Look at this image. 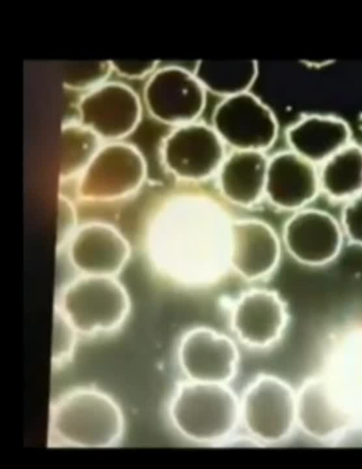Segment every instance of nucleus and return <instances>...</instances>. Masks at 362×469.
Instances as JSON below:
<instances>
[{
  "label": "nucleus",
  "instance_id": "obj_20",
  "mask_svg": "<svg viewBox=\"0 0 362 469\" xmlns=\"http://www.w3.org/2000/svg\"><path fill=\"white\" fill-rule=\"evenodd\" d=\"M318 168L320 192L348 201L362 191V147L349 143Z\"/></svg>",
  "mask_w": 362,
  "mask_h": 469
},
{
  "label": "nucleus",
  "instance_id": "obj_3",
  "mask_svg": "<svg viewBox=\"0 0 362 469\" xmlns=\"http://www.w3.org/2000/svg\"><path fill=\"white\" fill-rule=\"evenodd\" d=\"M131 312V299L117 277L73 275L57 291L54 313L81 339L110 336L119 331Z\"/></svg>",
  "mask_w": 362,
  "mask_h": 469
},
{
  "label": "nucleus",
  "instance_id": "obj_8",
  "mask_svg": "<svg viewBox=\"0 0 362 469\" xmlns=\"http://www.w3.org/2000/svg\"><path fill=\"white\" fill-rule=\"evenodd\" d=\"M232 337L253 351L274 347L283 338L289 322L284 299L276 291L252 288L231 299L226 306Z\"/></svg>",
  "mask_w": 362,
  "mask_h": 469
},
{
  "label": "nucleus",
  "instance_id": "obj_22",
  "mask_svg": "<svg viewBox=\"0 0 362 469\" xmlns=\"http://www.w3.org/2000/svg\"><path fill=\"white\" fill-rule=\"evenodd\" d=\"M329 371L341 383L362 420V331L347 340Z\"/></svg>",
  "mask_w": 362,
  "mask_h": 469
},
{
  "label": "nucleus",
  "instance_id": "obj_9",
  "mask_svg": "<svg viewBox=\"0 0 362 469\" xmlns=\"http://www.w3.org/2000/svg\"><path fill=\"white\" fill-rule=\"evenodd\" d=\"M225 146L211 125L195 121L173 128L161 141L160 158L175 178L201 181L218 172Z\"/></svg>",
  "mask_w": 362,
  "mask_h": 469
},
{
  "label": "nucleus",
  "instance_id": "obj_11",
  "mask_svg": "<svg viewBox=\"0 0 362 469\" xmlns=\"http://www.w3.org/2000/svg\"><path fill=\"white\" fill-rule=\"evenodd\" d=\"M206 94L193 71L168 65L158 67L148 77L144 101L152 117L174 127L197 121Z\"/></svg>",
  "mask_w": 362,
  "mask_h": 469
},
{
  "label": "nucleus",
  "instance_id": "obj_17",
  "mask_svg": "<svg viewBox=\"0 0 362 469\" xmlns=\"http://www.w3.org/2000/svg\"><path fill=\"white\" fill-rule=\"evenodd\" d=\"M351 130L343 120L329 115H306L286 130L289 149L315 166L321 165L350 142Z\"/></svg>",
  "mask_w": 362,
  "mask_h": 469
},
{
  "label": "nucleus",
  "instance_id": "obj_14",
  "mask_svg": "<svg viewBox=\"0 0 362 469\" xmlns=\"http://www.w3.org/2000/svg\"><path fill=\"white\" fill-rule=\"evenodd\" d=\"M344 233L341 224L329 213L302 209L287 219L282 238L291 256L309 266L332 261L339 253Z\"/></svg>",
  "mask_w": 362,
  "mask_h": 469
},
{
  "label": "nucleus",
  "instance_id": "obj_16",
  "mask_svg": "<svg viewBox=\"0 0 362 469\" xmlns=\"http://www.w3.org/2000/svg\"><path fill=\"white\" fill-rule=\"evenodd\" d=\"M320 192L315 165L290 149L269 158L264 195L274 207L296 212L304 209Z\"/></svg>",
  "mask_w": 362,
  "mask_h": 469
},
{
  "label": "nucleus",
  "instance_id": "obj_5",
  "mask_svg": "<svg viewBox=\"0 0 362 469\" xmlns=\"http://www.w3.org/2000/svg\"><path fill=\"white\" fill-rule=\"evenodd\" d=\"M298 433L310 441L340 445L358 419L346 393L328 371L296 388Z\"/></svg>",
  "mask_w": 362,
  "mask_h": 469
},
{
  "label": "nucleus",
  "instance_id": "obj_27",
  "mask_svg": "<svg viewBox=\"0 0 362 469\" xmlns=\"http://www.w3.org/2000/svg\"><path fill=\"white\" fill-rule=\"evenodd\" d=\"M158 61H111L112 69L129 78L148 77L157 68Z\"/></svg>",
  "mask_w": 362,
  "mask_h": 469
},
{
  "label": "nucleus",
  "instance_id": "obj_7",
  "mask_svg": "<svg viewBox=\"0 0 362 469\" xmlns=\"http://www.w3.org/2000/svg\"><path fill=\"white\" fill-rule=\"evenodd\" d=\"M175 359L182 380L230 385L239 371L240 353L233 337L199 325L189 328L180 337Z\"/></svg>",
  "mask_w": 362,
  "mask_h": 469
},
{
  "label": "nucleus",
  "instance_id": "obj_10",
  "mask_svg": "<svg viewBox=\"0 0 362 469\" xmlns=\"http://www.w3.org/2000/svg\"><path fill=\"white\" fill-rule=\"evenodd\" d=\"M211 125L233 150L264 152L279 132L273 111L250 91L221 99L213 111Z\"/></svg>",
  "mask_w": 362,
  "mask_h": 469
},
{
  "label": "nucleus",
  "instance_id": "obj_13",
  "mask_svg": "<svg viewBox=\"0 0 362 469\" xmlns=\"http://www.w3.org/2000/svg\"><path fill=\"white\" fill-rule=\"evenodd\" d=\"M77 110V120L108 142L121 141L136 128L142 105L129 86L105 81L83 94Z\"/></svg>",
  "mask_w": 362,
  "mask_h": 469
},
{
  "label": "nucleus",
  "instance_id": "obj_4",
  "mask_svg": "<svg viewBox=\"0 0 362 469\" xmlns=\"http://www.w3.org/2000/svg\"><path fill=\"white\" fill-rule=\"evenodd\" d=\"M240 435L261 446L289 441L298 433L296 388L280 376L260 374L239 394Z\"/></svg>",
  "mask_w": 362,
  "mask_h": 469
},
{
  "label": "nucleus",
  "instance_id": "obj_19",
  "mask_svg": "<svg viewBox=\"0 0 362 469\" xmlns=\"http://www.w3.org/2000/svg\"><path fill=\"white\" fill-rule=\"evenodd\" d=\"M193 72L206 92L223 98L250 91L259 73L254 59L199 60Z\"/></svg>",
  "mask_w": 362,
  "mask_h": 469
},
{
  "label": "nucleus",
  "instance_id": "obj_26",
  "mask_svg": "<svg viewBox=\"0 0 362 469\" xmlns=\"http://www.w3.org/2000/svg\"><path fill=\"white\" fill-rule=\"evenodd\" d=\"M57 250L65 245L77 226L76 212L74 204L64 195L58 198Z\"/></svg>",
  "mask_w": 362,
  "mask_h": 469
},
{
  "label": "nucleus",
  "instance_id": "obj_23",
  "mask_svg": "<svg viewBox=\"0 0 362 469\" xmlns=\"http://www.w3.org/2000/svg\"><path fill=\"white\" fill-rule=\"evenodd\" d=\"M80 336L63 318L54 313L52 365L62 368L71 361Z\"/></svg>",
  "mask_w": 362,
  "mask_h": 469
},
{
  "label": "nucleus",
  "instance_id": "obj_2",
  "mask_svg": "<svg viewBox=\"0 0 362 469\" xmlns=\"http://www.w3.org/2000/svg\"><path fill=\"white\" fill-rule=\"evenodd\" d=\"M166 415L173 432L194 445L229 444L240 432L239 394L230 385L182 379L170 395Z\"/></svg>",
  "mask_w": 362,
  "mask_h": 469
},
{
  "label": "nucleus",
  "instance_id": "obj_21",
  "mask_svg": "<svg viewBox=\"0 0 362 469\" xmlns=\"http://www.w3.org/2000/svg\"><path fill=\"white\" fill-rule=\"evenodd\" d=\"M103 141L77 119L64 122L61 131L60 179L64 181L79 177L103 144Z\"/></svg>",
  "mask_w": 362,
  "mask_h": 469
},
{
  "label": "nucleus",
  "instance_id": "obj_24",
  "mask_svg": "<svg viewBox=\"0 0 362 469\" xmlns=\"http://www.w3.org/2000/svg\"><path fill=\"white\" fill-rule=\"evenodd\" d=\"M111 61H99L69 66L64 83L68 88L86 91L105 81L110 70Z\"/></svg>",
  "mask_w": 362,
  "mask_h": 469
},
{
  "label": "nucleus",
  "instance_id": "obj_18",
  "mask_svg": "<svg viewBox=\"0 0 362 469\" xmlns=\"http://www.w3.org/2000/svg\"><path fill=\"white\" fill-rule=\"evenodd\" d=\"M268 161L264 152L233 150L217 172L223 197L243 207L257 204L264 195Z\"/></svg>",
  "mask_w": 362,
  "mask_h": 469
},
{
  "label": "nucleus",
  "instance_id": "obj_6",
  "mask_svg": "<svg viewBox=\"0 0 362 469\" xmlns=\"http://www.w3.org/2000/svg\"><path fill=\"white\" fill-rule=\"evenodd\" d=\"M146 160L136 146L122 141L105 142L80 175L78 197L86 202H112L127 198L143 185Z\"/></svg>",
  "mask_w": 362,
  "mask_h": 469
},
{
  "label": "nucleus",
  "instance_id": "obj_1",
  "mask_svg": "<svg viewBox=\"0 0 362 469\" xmlns=\"http://www.w3.org/2000/svg\"><path fill=\"white\" fill-rule=\"evenodd\" d=\"M124 432L118 402L95 386L70 388L50 405L47 444L51 447L112 448L122 442Z\"/></svg>",
  "mask_w": 362,
  "mask_h": 469
},
{
  "label": "nucleus",
  "instance_id": "obj_25",
  "mask_svg": "<svg viewBox=\"0 0 362 469\" xmlns=\"http://www.w3.org/2000/svg\"><path fill=\"white\" fill-rule=\"evenodd\" d=\"M341 226L350 242L362 246V191L346 201L341 212Z\"/></svg>",
  "mask_w": 362,
  "mask_h": 469
},
{
  "label": "nucleus",
  "instance_id": "obj_12",
  "mask_svg": "<svg viewBox=\"0 0 362 469\" xmlns=\"http://www.w3.org/2000/svg\"><path fill=\"white\" fill-rule=\"evenodd\" d=\"M62 249L73 275L118 277L132 254L130 243L123 233L102 221L78 224Z\"/></svg>",
  "mask_w": 362,
  "mask_h": 469
},
{
  "label": "nucleus",
  "instance_id": "obj_15",
  "mask_svg": "<svg viewBox=\"0 0 362 469\" xmlns=\"http://www.w3.org/2000/svg\"><path fill=\"white\" fill-rule=\"evenodd\" d=\"M280 257L279 239L267 223L257 219L230 223L229 266L242 279L250 282L268 279L277 268Z\"/></svg>",
  "mask_w": 362,
  "mask_h": 469
}]
</instances>
